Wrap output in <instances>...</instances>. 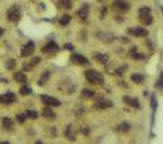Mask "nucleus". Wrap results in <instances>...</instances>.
<instances>
[{
    "label": "nucleus",
    "instance_id": "1",
    "mask_svg": "<svg viewBox=\"0 0 163 144\" xmlns=\"http://www.w3.org/2000/svg\"><path fill=\"white\" fill-rule=\"evenodd\" d=\"M86 79L90 83H94V85H102V82H103V76L101 75V72H98L95 69L86 71Z\"/></svg>",
    "mask_w": 163,
    "mask_h": 144
},
{
    "label": "nucleus",
    "instance_id": "2",
    "mask_svg": "<svg viewBox=\"0 0 163 144\" xmlns=\"http://www.w3.org/2000/svg\"><path fill=\"white\" fill-rule=\"evenodd\" d=\"M7 18L10 22H18L21 19V8L19 6H12V7L8 8L7 11Z\"/></svg>",
    "mask_w": 163,
    "mask_h": 144
},
{
    "label": "nucleus",
    "instance_id": "3",
    "mask_svg": "<svg viewBox=\"0 0 163 144\" xmlns=\"http://www.w3.org/2000/svg\"><path fill=\"white\" fill-rule=\"evenodd\" d=\"M113 8L118 12H127V11H129V3H127L125 0H114Z\"/></svg>",
    "mask_w": 163,
    "mask_h": 144
},
{
    "label": "nucleus",
    "instance_id": "4",
    "mask_svg": "<svg viewBox=\"0 0 163 144\" xmlns=\"http://www.w3.org/2000/svg\"><path fill=\"white\" fill-rule=\"evenodd\" d=\"M34 50H36V45H34V42H33V41H30V42H27L25 46H23V48H22L21 56L22 57L31 56L33 53H34Z\"/></svg>",
    "mask_w": 163,
    "mask_h": 144
},
{
    "label": "nucleus",
    "instance_id": "5",
    "mask_svg": "<svg viewBox=\"0 0 163 144\" xmlns=\"http://www.w3.org/2000/svg\"><path fill=\"white\" fill-rule=\"evenodd\" d=\"M15 101H16V97H15L14 92H7V94L0 95V103H3V105H11Z\"/></svg>",
    "mask_w": 163,
    "mask_h": 144
},
{
    "label": "nucleus",
    "instance_id": "6",
    "mask_svg": "<svg viewBox=\"0 0 163 144\" xmlns=\"http://www.w3.org/2000/svg\"><path fill=\"white\" fill-rule=\"evenodd\" d=\"M41 101L48 106H60L61 102L59 99L53 98V97H49V95H41Z\"/></svg>",
    "mask_w": 163,
    "mask_h": 144
},
{
    "label": "nucleus",
    "instance_id": "7",
    "mask_svg": "<svg viewBox=\"0 0 163 144\" xmlns=\"http://www.w3.org/2000/svg\"><path fill=\"white\" fill-rule=\"evenodd\" d=\"M129 33L132 35H136V37H147L148 35V30L144 27H131Z\"/></svg>",
    "mask_w": 163,
    "mask_h": 144
},
{
    "label": "nucleus",
    "instance_id": "8",
    "mask_svg": "<svg viewBox=\"0 0 163 144\" xmlns=\"http://www.w3.org/2000/svg\"><path fill=\"white\" fill-rule=\"evenodd\" d=\"M71 61H74V63L78 64V65H89L90 64L89 60L86 59L84 56H82V54H72Z\"/></svg>",
    "mask_w": 163,
    "mask_h": 144
},
{
    "label": "nucleus",
    "instance_id": "9",
    "mask_svg": "<svg viewBox=\"0 0 163 144\" xmlns=\"http://www.w3.org/2000/svg\"><path fill=\"white\" fill-rule=\"evenodd\" d=\"M97 37H98L101 41H105V42H112L114 39V35L110 34V33H98Z\"/></svg>",
    "mask_w": 163,
    "mask_h": 144
},
{
    "label": "nucleus",
    "instance_id": "10",
    "mask_svg": "<svg viewBox=\"0 0 163 144\" xmlns=\"http://www.w3.org/2000/svg\"><path fill=\"white\" fill-rule=\"evenodd\" d=\"M76 133H75V129H74V127L72 125H68L67 128H65V137H67L68 140H71V141H74L75 139H76Z\"/></svg>",
    "mask_w": 163,
    "mask_h": 144
},
{
    "label": "nucleus",
    "instance_id": "11",
    "mask_svg": "<svg viewBox=\"0 0 163 144\" xmlns=\"http://www.w3.org/2000/svg\"><path fill=\"white\" fill-rule=\"evenodd\" d=\"M57 50H60V48H59V45L54 42H49L46 46H44L42 48V52L44 53H49V52H57Z\"/></svg>",
    "mask_w": 163,
    "mask_h": 144
},
{
    "label": "nucleus",
    "instance_id": "12",
    "mask_svg": "<svg viewBox=\"0 0 163 144\" xmlns=\"http://www.w3.org/2000/svg\"><path fill=\"white\" fill-rule=\"evenodd\" d=\"M112 106H113L112 101H106V99H102V101H98V102H97L95 107H97V109H109V107H112Z\"/></svg>",
    "mask_w": 163,
    "mask_h": 144
},
{
    "label": "nucleus",
    "instance_id": "13",
    "mask_svg": "<svg viewBox=\"0 0 163 144\" xmlns=\"http://www.w3.org/2000/svg\"><path fill=\"white\" fill-rule=\"evenodd\" d=\"M122 101H124L125 103H128V105H131L132 107H136V109H139V107H140L139 101H137V99H135V98H131V97H124V98H122Z\"/></svg>",
    "mask_w": 163,
    "mask_h": 144
},
{
    "label": "nucleus",
    "instance_id": "14",
    "mask_svg": "<svg viewBox=\"0 0 163 144\" xmlns=\"http://www.w3.org/2000/svg\"><path fill=\"white\" fill-rule=\"evenodd\" d=\"M42 114H44V117L48 118V120H54V118H56V114H54L53 110L50 109V106H46L45 109H44Z\"/></svg>",
    "mask_w": 163,
    "mask_h": 144
},
{
    "label": "nucleus",
    "instance_id": "15",
    "mask_svg": "<svg viewBox=\"0 0 163 144\" xmlns=\"http://www.w3.org/2000/svg\"><path fill=\"white\" fill-rule=\"evenodd\" d=\"M1 124H3L4 129H7V130H11L12 129V125H14L12 120L8 118V117H3V118H1Z\"/></svg>",
    "mask_w": 163,
    "mask_h": 144
},
{
    "label": "nucleus",
    "instance_id": "16",
    "mask_svg": "<svg viewBox=\"0 0 163 144\" xmlns=\"http://www.w3.org/2000/svg\"><path fill=\"white\" fill-rule=\"evenodd\" d=\"M95 60L98 61V63H101V64H106L107 61H109V56H107V54H101V53H97V54H95Z\"/></svg>",
    "mask_w": 163,
    "mask_h": 144
},
{
    "label": "nucleus",
    "instance_id": "17",
    "mask_svg": "<svg viewBox=\"0 0 163 144\" xmlns=\"http://www.w3.org/2000/svg\"><path fill=\"white\" fill-rule=\"evenodd\" d=\"M14 79L16 82H19V83H26V82H27V77H26V75L23 74V72H16V74L14 75Z\"/></svg>",
    "mask_w": 163,
    "mask_h": 144
},
{
    "label": "nucleus",
    "instance_id": "18",
    "mask_svg": "<svg viewBox=\"0 0 163 144\" xmlns=\"http://www.w3.org/2000/svg\"><path fill=\"white\" fill-rule=\"evenodd\" d=\"M87 14H89V6H84V7H83L78 12L79 18H80V19H83V21H86V19H87Z\"/></svg>",
    "mask_w": 163,
    "mask_h": 144
},
{
    "label": "nucleus",
    "instance_id": "19",
    "mask_svg": "<svg viewBox=\"0 0 163 144\" xmlns=\"http://www.w3.org/2000/svg\"><path fill=\"white\" fill-rule=\"evenodd\" d=\"M39 61H41V59H39V57H34V59L30 61V64H26V65H25V69H30V68H33L34 65H37Z\"/></svg>",
    "mask_w": 163,
    "mask_h": 144
},
{
    "label": "nucleus",
    "instance_id": "20",
    "mask_svg": "<svg viewBox=\"0 0 163 144\" xmlns=\"http://www.w3.org/2000/svg\"><path fill=\"white\" fill-rule=\"evenodd\" d=\"M132 82H135V83H143V80H144V76L143 75H139V74H133L131 76Z\"/></svg>",
    "mask_w": 163,
    "mask_h": 144
},
{
    "label": "nucleus",
    "instance_id": "21",
    "mask_svg": "<svg viewBox=\"0 0 163 144\" xmlns=\"http://www.w3.org/2000/svg\"><path fill=\"white\" fill-rule=\"evenodd\" d=\"M49 76H50V72H49V71H45V74L41 76V79H39L38 85H39V86H44V85H45V82L49 79Z\"/></svg>",
    "mask_w": 163,
    "mask_h": 144
},
{
    "label": "nucleus",
    "instance_id": "22",
    "mask_svg": "<svg viewBox=\"0 0 163 144\" xmlns=\"http://www.w3.org/2000/svg\"><path fill=\"white\" fill-rule=\"evenodd\" d=\"M59 6L69 10V8L72 7V3H71V0H60V1H59Z\"/></svg>",
    "mask_w": 163,
    "mask_h": 144
},
{
    "label": "nucleus",
    "instance_id": "23",
    "mask_svg": "<svg viewBox=\"0 0 163 144\" xmlns=\"http://www.w3.org/2000/svg\"><path fill=\"white\" fill-rule=\"evenodd\" d=\"M149 12H151L149 7H142L140 10H139V16L143 18V16H145V15H148Z\"/></svg>",
    "mask_w": 163,
    "mask_h": 144
},
{
    "label": "nucleus",
    "instance_id": "24",
    "mask_svg": "<svg viewBox=\"0 0 163 144\" xmlns=\"http://www.w3.org/2000/svg\"><path fill=\"white\" fill-rule=\"evenodd\" d=\"M69 21H71V16H69V15H63V16L60 18V25L65 26L69 23Z\"/></svg>",
    "mask_w": 163,
    "mask_h": 144
},
{
    "label": "nucleus",
    "instance_id": "25",
    "mask_svg": "<svg viewBox=\"0 0 163 144\" xmlns=\"http://www.w3.org/2000/svg\"><path fill=\"white\" fill-rule=\"evenodd\" d=\"M140 21H142L144 25H151V23H152V16L148 14V15H145V16L140 18Z\"/></svg>",
    "mask_w": 163,
    "mask_h": 144
},
{
    "label": "nucleus",
    "instance_id": "26",
    "mask_svg": "<svg viewBox=\"0 0 163 144\" xmlns=\"http://www.w3.org/2000/svg\"><path fill=\"white\" fill-rule=\"evenodd\" d=\"M94 95H95V92L90 91V90H83V91H82V97H83V98H92Z\"/></svg>",
    "mask_w": 163,
    "mask_h": 144
},
{
    "label": "nucleus",
    "instance_id": "27",
    "mask_svg": "<svg viewBox=\"0 0 163 144\" xmlns=\"http://www.w3.org/2000/svg\"><path fill=\"white\" fill-rule=\"evenodd\" d=\"M19 92H21L22 95H30V94H31V88L27 87V86H23V87L21 88V91H19Z\"/></svg>",
    "mask_w": 163,
    "mask_h": 144
},
{
    "label": "nucleus",
    "instance_id": "28",
    "mask_svg": "<svg viewBox=\"0 0 163 144\" xmlns=\"http://www.w3.org/2000/svg\"><path fill=\"white\" fill-rule=\"evenodd\" d=\"M26 116L29 117V118H37V117H38V113L36 112V110H27V112H26Z\"/></svg>",
    "mask_w": 163,
    "mask_h": 144
},
{
    "label": "nucleus",
    "instance_id": "29",
    "mask_svg": "<svg viewBox=\"0 0 163 144\" xmlns=\"http://www.w3.org/2000/svg\"><path fill=\"white\" fill-rule=\"evenodd\" d=\"M15 64H16V61H15L14 59H11V60H8V61H7V65H6V67H7L8 69H14Z\"/></svg>",
    "mask_w": 163,
    "mask_h": 144
},
{
    "label": "nucleus",
    "instance_id": "30",
    "mask_svg": "<svg viewBox=\"0 0 163 144\" xmlns=\"http://www.w3.org/2000/svg\"><path fill=\"white\" fill-rule=\"evenodd\" d=\"M26 118H27V116H26V114H18V116H16V121H18V123H21V124L25 123Z\"/></svg>",
    "mask_w": 163,
    "mask_h": 144
},
{
    "label": "nucleus",
    "instance_id": "31",
    "mask_svg": "<svg viewBox=\"0 0 163 144\" xmlns=\"http://www.w3.org/2000/svg\"><path fill=\"white\" fill-rule=\"evenodd\" d=\"M120 130H122V132H128L129 130V124L128 123H124L120 125Z\"/></svg>",
    "mask_w": 163,
    "mask_h": 144
},
{
    "label": "nucleus",
    "instance_id": "32",
    "mask_svg": "<svg viewBox=\"0 0 163 144\" xmlns=\"http://www.w3.org/2000/svg\"><path fill=\"white\" fill-rule=\"evenodd\" d=\"M64 48H65V49H74V46H72L71 44H67V45L64 46Z\"/></svg>",
    "mask_w": 163,
    "mask_h": 144
},
{
    "label": "nucleus",
    "instance_id": "33",
    "mask_svg": "<svg viewBox=\"0 0 163 144\" xmlns=\"http://www.w3.org/2000/svg\"><path fill=\"white\" fill-rule=\"evenodd\" d=\"M163 86V75H162V77H160V80H159V87H162Z\"/></svg>",
    "mask_w": 163,
    "mask_h": 144
},
{
    "label": "nucleus",
    "instance_id": "34",
    "mask_svg": "<svg viewBox=\"0 0 163 144\" xmlns=\"http://www.w3.org/2000/svg\"><path fill=\"white\" fill-rule=\"evenodd\" d=\"M4 34V30H3V29H1V27H0V37H1V35H3Z\"/></svg>",
    "mask_w": 163,
    "mask_h": 144
}]
</instances>
